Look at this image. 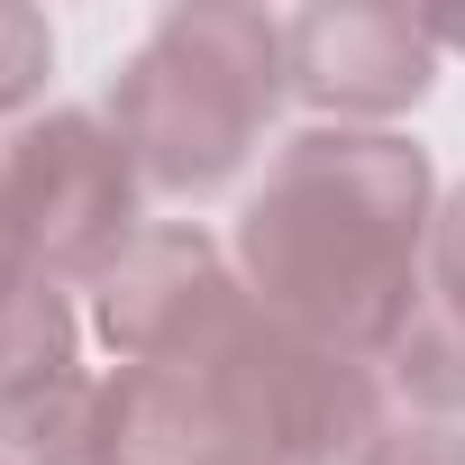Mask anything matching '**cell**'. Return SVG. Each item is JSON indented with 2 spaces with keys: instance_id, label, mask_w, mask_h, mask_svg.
<instances>
[{
  "instance_id": "cell-10",
  "label": "cell",
  "mask_w": 465,
  "mask_h": 465,
  "mask_svg": "<svg viewBox=\"0 0 465 465\" xmlns=\"http://www.w3.org/2000/svg\"><path fill=\"white\" fill-rule=\"evenodd\" d=\"M447 311H465V183L438 192V219H429V274H420Z\"/></svg>"
},
{
  "instance_id": "cell-4",
  "label": "cell",
  "mask_w": 465,
  "mask_h": 465,
  "mask_svg": "<svg viewBox=\"0 0 465 465\" xmlns=\"http://www.w3.org/2000/svg\"><path fill=\"white\" fill-rule=\"evenodd\" d=\"M238 311H247L238 256L201 219H146L92 274V338L119 365H192Z\"/></svg>"
},
{
  "instance_id": "cell-13",
  "label": "cell",
  "mask_w": 465,
  "mask_h": 465,
  "mask_svg": "<svg viewBox=\"0 0 465 465\" xmlns=\"http://www.w3.org/2000/svg\"><path fill=\"white\" fill-rule=\"evenodd\" d=\"M0 465H10V456H0Z\"/></svg>"
},
{
  "instance_id": "cell-5",
  "label": "cell",
  "mask_w": 465,
  "mask_h": 465,
  "mask_svg": "<svg viewBox=\"0 0 465 465\" xmlns=\"http://www.w3.org/2000/svg\"><path fill=\"white\" fill-rule=\"evenodd\" d=\"M283 46H292V101L311 110V128H392L429 101V83L447 64L429 46L420 10H401V0L292 10Z\"/></svg>"
},
{
  "instance_id": "cell-2",
  "label": "cell",
  "mask_w": 465,
  "mask_h": 465,
  "mask_svg": "<svg viewBox=\"0 0 465 465\" xmlns=\"http://www.w3.org/2000/svg\"><path fill=\"white\" fill-rule=\"evenodd\" d=\"M283 101H292V46H283L274 10H247V0H173L128 46V64L110 74L101 119L119 128V146H128L146 192L210 201L256 164V146H265Z\"/></svg>"
},
{
  "instance_id": "cell-1",
  "label": "cell",
  "mask_w": 465,
  "mask_h": 465,
  "mask_svg": "<svg viewBox=\"0 0 465 465\" xmlns=\"http://www.w3.org/2000/svg\"><path fill=\"white\" fill-rule=\"evenodd\" d=\"M438 164L401 128H302L238 210V283L302 338L383 356L429 274Z\"/></svg>"
},
{
  "instance_id": "cell-6",
  "label": "cell",
  "mask_w": 465,
  "mask_h": 465,
  "mask_svg": "<svg viewBox=\"0 0 465 465\" xmlns=\"http://www.w3.org/2000/svg\"><path fill=\"white\" fill-rule=\"evenodd\" d=\"M83 374V311H74V283H46L28 274L19 292H0V411H19L55 383Z\"/></svg>"
},
{
  "instance_id": "cell-7",
  "label": "cell",
  "mask_w": 465,
  "mask_h": 465,
  "mask_svg": "<svg viewBox=\"0 0 465 465\" xmlns=\"http://www.w3.org/2000/svg\"><path fill=\"white\" fill-rule=\"evenodd\" d=\"M383 392L420 420H465V311H447L429 283L411 302V320L392 329V347L374 356Z\"/></svg>"
},
{
  "instance_id": "cell-8",
  "label": "cell",
  "mask_w": 465,
  "mask_h": 465,
  "mask_svg": "<svg viewBox=\"0 0 465 465\" xmlns=\"http://www.w3.org/2000/svg\"><path fill=\"white\" fill-rule=\"evenodd\" d=\"M46 74H55V28H46V10L0 0V128H28V119H37Z\"/></svg>"
},
{
  "instance_id": "cell-9",
  "label": "cell",
  "mask_w": 465,
  "mask_h": 465,
  "mask_svg": "<svg viewBox=\"0 0 465 465\" xmlns=\"http://www.w3.org/2000/svg\"><path fill=\"white\" fill-rule=\"evenodd\" d=\"M365 465H465V420L392 411V420H383V438L365 447Z\"/></svg>"
},
{
  "instance_id": "cell-3",
  "label": "cell",
  "mask_w": 465,
  "mask_h": 465,
  "mask_svg": "<svg viewBox=\"0 0 465 465\" xmlns=\"http://www.w3.org/2000/svg\"><path fill=\"white\" fill-rule=\"evenodd\" d=\"M0 192H10L28 274L83 283L146 228V183L101 110H37L28 128L0 137Z\"/></svg>"
},
{
  "instance_id": "cell-11",
  "label": "cell",
  "mask_w": 465,
  "mask_h": 465,
  "mask_svg": "<svg viewBox=\"0 0 465 465\" xmlns=\"http://www.w3.org/2000/svg\"><path fill=\"white\" fill-rule=\"evenodd\" d=\"M28 283V247H19V219H10V192H0V292Z\"/></svg>"
},
{
  "instance_id": "cell-12",
  "label": "cell",
  "mask_w": 465,
  "mask_h": 465,
  "mask_svg": "<svg viewBox=\"0 0 465 465\" xmlns=\"http://www.w3.org/2000/svg\"><path fill=\"white\" fill-rule=\"evenodd\" d=\"M420 28H429L438 55H465V10H420Z\"/></svg>"
}]
</instances>
